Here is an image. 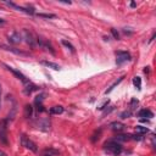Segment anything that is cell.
<instances>
[{
  "label": "cell",
  "instance_id": "obj_1",
  "mask_svg": "<svg viewBox=\"0 0 156 156\" xmlns=\"http://www.w3.org/2000/svg\"><path fill=\"white\" fill-rule=\"evenodd\" d=\"M104 150L110 155L117 156L122 152V146H121L119 143H117L115 140H111V141H107V143L104 144Z\"/></svg>",
  "mask_w": 156,
  "mask_h": 156
},
{
  "label": "cell",
  "instance_id": "obj_2",
  "mask_svg": "<svg viewBox=\"0 0 156 156\" xmlns=\"http://www.w3.org/2000/svg\"><path fill=\"white\" fill-rule=\"evenodd\" d=\"M21 145L23 146V147H26V149H28V150H30V151H33V152H37L38 151V147H37V144L33 141V140H30L27 135H21Z\"/></svg>",
  "mask_w": 156,
  "mask_h": 156
},
{
  "label": "cell",
  "instance_id": "obj_3",
  "mask_svg": "<svg viewBox=\"0 0 156 156\" xmlns=\"http://www.w3.org/2000/svg\"><path fill=\"white\" fill-rule=\"evenodd\" d=\"M7 122H9V119H2L0 122V143L4 145L7 144V134H6Z\"/></svg>",
  "mask_w": 156,
  "mask_h": 156
},
{
  "label": "cell",
  "instance_id": "obj_4",
  "mask_svg": "<svg viewBox=\"0 0 156 156\" xmlns=\"http://www.w3.org/2000/svg\"><path fill=\"white\" fill-rule=\"evenodd\" d=\"M23 38L26 39V43L30 46V48H34L37 45V37L28 29H24L23 30Z\"/></svg>",
  "mask_w": 156,
  "mask_h": 156
},
{
  "label": "cell",
  "instance_id": "obj_5",
  "mask_svg": "<svg viewBox=\"0 0 156 156\" xmlns=\"http://www.w3.org/2000/svg\"><path fill=\"white\" fill-rule=\"evenodd\" d=\"M116 63L117 65H122L124 62L130 61V54L127 51H117L116 52Z\"/></svg>",
  "mask_w": 156,
  "mask_h": 156
},
{
  "label": "cell",
  "instance_id": "obj_6",
  "mask_svg": "<svg viewBox=\"0 0 156 156\" xmlns=\"http://www.w3.org/2000/svg\"><path fill=\"white\" fill-rule=\"evenodd\" d=\"M4 66H5L6 68H7V71H10V72H11V73H12L13 76H16V77H17V78H18L20 80H22L24 85L29 83V79H27V77H26L24 74H22V73H21L20 71H17V69H15V68H12V67H10V66H7V65H4Z\"/></svg>",
  "mask_w": 156,
  "mask_h": 156
},
{
  "label": "cell",
  "instance_id": "obj_7",
  "mask_svg": "<svg viewBox=\"0 0 156 156\" xmlns=\"http://www.w3.org/2000/svg\"><path fill=\"white\" fill-rule=\"evenodd\" d=\"M37 44L39 45V46H41V48H44L45 50H48V51H50L51 54H55V51H54V48H52V45L48 41V40H45L44 38H40V37H37Z\"/></svg>",
  "mask_w": 156,
  "mask_h": 156
},
{
  "label": "cell",
  "instance_id": "obj_8",
  "mask_svg": "<svg viewBox=\"0 0 156 156\" xmlns=\"http://www.w3.org/2000/svg\"><path fill=\"white\" fill-rule=\"evenodd\" d=\"M22 38H23V37H22L18 32H13V33L9 37V41L12 43V44H18V43L22 41Z\"/></svg>",
  "mask_w": 156,
  "mask_h": 156
},
{
  "label": "cell",
  "instance_id": "obj_9",
  "mask_svg": "<svg viewBox=\"0 0 156 156\" xmlns=\"http://www.w3.org/2000/svg\"><path fill=\"white\" fill-rule=\"evenodd\" d=\"M35 90H38V87H37V85L32 84L30 82H29L28 84H26V88H24V93H26L27 95L32 94V93H33V91H35Z\"/></svg>",
  "mask_w": 156,
  "mask_h": 156
},
{
  "label": "cell",
  "instance_id": "obj_10",
  "mask_svg": "<svg viewBox=\"0 0 156 156\" xmlns=\"http://www.w3.org/2000/svg\"><path fill=\"white\" fill-rule=\"evenodd\" d=\"M38 128H40V129H43V130H49V128H50V121L49 119H41L39 123H38Z\"/></svg>",
  "mask_w": 156,
  "mask_h": 156
},
{
  "label": "cell",
  "instance_id": "obj_11",
  "mask_svg": "<svg viewBox=\"0 0 156 156\" xmlns=\"http://www.w3.org/2000/svg\"><path fill=\"white\" fill-rule=\"evenodd\" d=\"M138 116L141 117V118H144V117L150 118V117H152V112H151L150 110H147V108H143V110H140V111L138 112Z\"/></svg>",
  "mask_w": 156,
  "mask_h": 156
},
{
  "label": "cell",
  "instance_id": "obj_12",
  "mask_svg": "<svg viewBox=\"0 0 156 156\" xmlns=\"http://www.w3.org/2000/svg\"><path fill=\"white\" fill-rule=\"evenodd\" d=\"M63 112V107L62 106H52L51 108H50V113L51 115H60V113H62Z\"/></svg>",
  "mask_w": 156,
  "mask_h": 156
},
{
  "label": "cell",
  "instance_id": "obj_13",
  "mask_svg": "<svg viewBox=\"0 0 156 156\" xmlns=\"http://www.w3.org/2000/svg\"><path fill=\"white\" fill-rule=\"evenodd\" d=\"M41 63H43L44 66H46V67H50V68L55 69V71H58V69H60V66L56 65V63H54V62H50V61H41Z\"/></svg>",
  "mask_w": 156,
  "mask_h": 156
},
{
  "label": "cell",
  "instance_id": "obj_14",
  "mask_svg": "<svg viewBox=\"0 0 156 156\" xmlns=\"http://www.w3.org/2000/svg\"><path fill=\"white\" fill-rule=\"evenodd\" d=\"M111 128H112L113 130L121 132V130L124 129V124H122V123H119V122H113V123L111 124Z\"/></svg>",
  "mask_w": 156,
  "mask_h": 156
},
{
  "label": "cell",
  "instance_id": "obj_15",
  "mask_svg": "<svg viewBox=\"0 0 156 156\" xmlns=\"http://www.w3.org/2000/svg\"><path fill=\"white\" fill-rule=\"evenodd\" d=\"M32 113H33V107H32V105L27 104L24 107V116L27 118H29V117H32Z\"/></svg>",
  "mask_w": 156,
  "mask_h": 156
},
{
  "label": "cell",
  "instance_id": "obj_16",
  "mask_svg": "<svg viewBox=\"0 0 156 156\" xmlns=\"http://www.w3.org/2000/svg\"><path fill=\"white\" fill-rule=\"evenodd\" d=\"M123 78H124V77H121V78H118V80H116V82H115V83H113V84H112V85H111L108 89H106V91H105V93H106V94H107V93H111V91L115 89V87H117V85H118V84H119V83L123 80Z\"/></svg>",
  "mask_w": 156,
  "mask_h": 156
},
{
  "label": "cell",
  "instance_id": "obj_17",
  "mask_svg": "<svg viewBox=\"0 0 156 156\" xmlns=\"http://www.w3.org/2000/svg\"><path fill=\"white\" fill-rule=\"evenodd\" d=\"M135 130H136V133H140V134H146V133L149 132V128L143 127V126H136V127H135Z\"/></svg>",
  "mask_w": 156,
  "mask_h": 156
},
{
  "label": "cell",
  "instance_id": "obj_18",
  "mask_svg": "<svg viewBox=\"0 0 156 156\" xmlns=\"http://www.w3.org/2000/svg\"><path fill=\"white\" fill-rule=\"evenodd\" d=\"M61 43H62V45H65V46H66L67 49H69V50H71L72 52L74 51V46H73V45H72V44H71L69 41H67V40H65V39H62V40H61Z\"/></svg>",
  "mask_w": 156,
  "mask_h": 156
},
{
  "label": "cell",
  "instance_id": "obj_19",
  "mask_svg": "<svg viewBox=\"0 0 156 156\" xmlns=\"http://www.w3.org/2000/svg\"><path fill=\"white\" fill-rule=\"evenodd\" d=\"M133 84H134L138 89H140V87H141V79H140V77H134V78H133Z\"/></svg>",
  "mask_w": 156,
  "mask_h": 156
},
{
  "label": "cell",
  "instance_id": "obj_20",
  "mask_svg": "<svg viewBox=\"0 0 156 156\" xmlns=\"http://www.w3.org/2000/svg\"><path fill=\"white\" fill-rule=\"evenodd\" d=\"M39 17H44V18H55L56 16L54 13H38Z\"/></svg>",
  "mask_w": 156,
  "mask_h": 156
},
{
  "label": "cell",
  "instance_id": "obj_21",
  "mask_svg": "<svg viewBox=\"0 0 156 156\" xmlns=\"http://www.w3.org/2000/svg\"><path fill=\"white\" fill-rule=\"evenodd\" d=\"M116 139L119 140V141H127V140L130 139V135H118Z\"/></svg>",
  "mask_w": 156,
  "mask_h": 156
},
{
  "label": "cell",
  "instance_id": "obj_22",
  "mask_svg": "<svg viewBox=\"0 0 156 156\" xmlns=\"http://www.w3.org/2000/svg\"><path fill=\"white\" fill-rule=\"evenodd\" d=\"M130 115H132V110L124 111V112H122V115H121V118H128Z\"/></svg>",
  "mask_w": 156,
  "mask_h": 156
},
{
  "label": "cell",
  "instance_id": "obj_23",
  "mask_svg": "<svg viewBox=\"0 0 156 156\" xmlns=\"http://www.w3.org/2000/svg\"><path fill=\"white\" fill-rule=\"evenodd\" d=\"M111 33H112V35L115 37V39H119V35H118V33L116 32L115 28H111Z\"/></svg>",
  "mask_w": 156,
  "mask_h": 156
},
{
  "label": "cell",
  "instance_id": "obj_24",
  "mask_svg": "<svg viewBox=\"0 0 156 156\" xmlns=\"http://www.w3.org/2000/svg\"><path fill=\"white\" fill-rule=\"evenodd\" d=\"M107 104H108V100H107V101H105V102H104V104H102V105L99 107V110H104V108H105V106H106Z\"/></svg>",
  "mask_w": 156,
  "mask_h": 156
},
{
  "label": "cell",
  "instance_id": "obj_25",
  "mask_svg": "<svg viewBox=\"0 0 156 156\" xmlns=\"http://www.w3.org/2000/svg\"><path fill=\"white\" fill-rule=\"evenodd\" d=\"M0 156H7V155H6V152H5V151H2V150L0 149Z\"/></svg>",
  "mask_w": 156,
  "mask_h": 156
},
{
  "label": "cell",
  "instance_id": "obj_26",
  "mask_svg": "<svg viewBox=\"0 0 156 156\" xmlns=\"http://www.w3.org/2000/svg\"><path fill=\"white\" fill-rule=\"evenodd\" d=\"M4 23H5V21L2 18H0V24H4Z\"/></svg>",
  "mask_w": 156,
  "mask_h": 156
},
{
  "label": "cell",
  "instance_id": "obj_27",
  "mask_svg": "<svg viewBox=\"0 0 156 156\" xmlns=\"http://www.w3.org/2000/svg\"><path fill=\"white\" fill-rule=\"evenodd\" d=\"M0 100H1V89H0Z\"/></svg>",
  "mask_w": 156,
  "mask_h": 156
}]
</instances>
